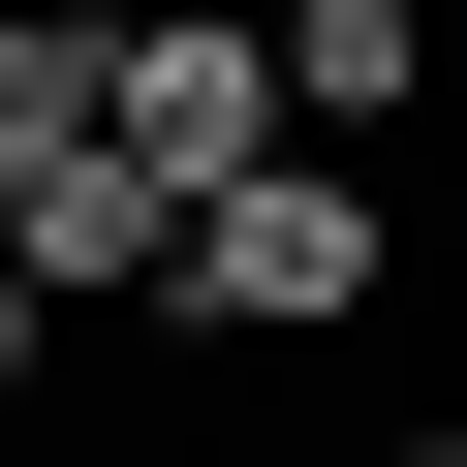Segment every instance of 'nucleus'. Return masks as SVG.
Returning a JSON list of instances; mask_svg holds the SVG:
<instances>
[{"label": "nucleus", "instance_id": "obj_6", "mask_svg": "<svg viewBox=\"0 0 467 467\" xmlns=\"http://www.w3.org/2000/svg\"><path fill=\"white\" fill-rule=\"evenodd\" d=\"M374 467H467V405H436V436H374Z\"/></svg>", "mask_w": 467, "mask_h": 467}, {"label": "nucleus", "instance_id": "obj_3", "mask_svg": "<svg viewBox=\"0 0 467 467\" xmlns=\"http://www.w3.org/2000/svg\"><path fill=\"white\" fill-rule=\"evenodd\" d=\"M281 125H312V156L436 125V0H281Z\"/></svg>", "mask_w": 467, "mask_h": 467}, {"label": "nucleus", "instance_id": "obj_5", "mask_svg": "<svg viewBox=\"0 0 467 467\" xmlns=\"http://www.w3.org/2000/svg\"><path fill=\"white\" fill-rule=\"evenodd\" d=\"M32 374H63V312H32V250H0V405H32Z\"/></svg>", "mask_w": 467, "mask_h": 467}, {"label": "nucleus", "instance_id": "obj_4", "mask_svg": "<svg viewBox=\"0 0 467 467\" xmlns=\"http://www.w3.org/2000/svg\"><path fill=\"white\" fill-rule=\"evenodd\" d=\"M63 156H125V125H94V0H0V218H32Z\"/></svg>", "mask_w": 467, "mask_h": 467}, {"label": "nucleus", "instance_id": "obj_2", "mask_svg": "<svg viewBox=\"0 0 467 467\" xmlns=\"http://www.w3.org/2000/svg\"><path fill=\"white\" fill-rule=\"evenodd\" d=\"M94 125H125L156 218L250 187V156H312V125H281V0H94Z\"/></svg>", "mask_w": 467, "mask_h": 467}, {"label": "nucleus", "instance_id": "obj_1", "mask_svg": "<svg viewBox=\"0 0 467 467\" xmlns=\"http://www.w3.org/2000/svg\"><path fill=\"white\" fill-rule=\"evenodd\" d=\"M405 312V218L343 156H250V187H187V250H156V343H343Z\"/></svg>", "mask_w": 467, "mask_h": 467}]
</instances>
